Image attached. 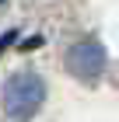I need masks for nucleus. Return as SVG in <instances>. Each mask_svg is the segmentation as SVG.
I'll list each match as a JSON object with an SVG mask.
<instances>
[{
	"mask_svg": "<svg viewBox=\"0 0 119 122\" xmlns=\"http://www.w3.org/2000/svg\"><path fill=\"white\" fill-rule=\"evenodd\" d=\"M42 101H46V80L35 70H21V73L7 77V84H4V108H7L11 119L21 122L28 115H35Z\"/></svg>",
	"mask_w": 119,
	"mask_h": 122,
	"instance_id": "1",
	"label": "nucleus"
},
{
	"mask_svg": "<svg viewBox=\"0 0 119 122\" xmlns=\"http://www.w3.org/2000/svg\"><path fill=\"white\" fill-rule=\"evenodd\" d=\"M67 70L81 80H95V77L105 70V49L95 38H84V42H74L67 49Z\"/></svg>",
	"mask_w": 119,
	"mask_h": 122,
	"instance_id": "2",
	"label": "nucleus"
}]
</instances>
